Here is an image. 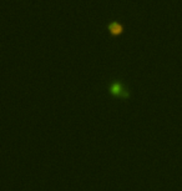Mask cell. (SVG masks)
<instances>
[{"mask_svg":"<svg viewBox=\"0 0 182 191\" xmlns=\"http://www.w3.org/2000/svg\"><path fill=\"white\" fill-rule=\"evenodd\" d=\"M110 91L112 95H116L120 97H129V91L123 88V85L121 84L120 81H114L112 84L110 85Z\"/></svg>","mask_w":182,"mask_h":191,"instance_id":"cell-1","label":"cell"},{"mask_svg":"<svg viewBox=\"0 0 182 191\" xmlns=\"http://www.w3.org/2000/svg\"><path fill=\"white\" fill-rule=\"evenodd\" d=\"M107 29H109V32L112 35V36H119L122 34L123 31V26L122 24H120L119 21H112L107 25Z\"/></svg>","mask_w":182,"mask_h":191,"instance_id":"cell-2","label":"cell"}]
</instances>
